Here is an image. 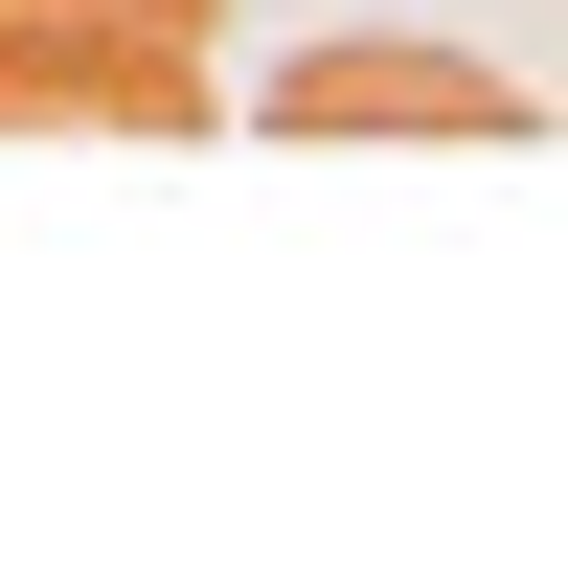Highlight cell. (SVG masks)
<instances>
[{"label":"cell","mask_w":568,"mask_h":568,"mask_svg":"<svg viewBox=\"0 0 568 568\" xmlns=\"http://www.w3.org/2000/svg\"><path fill=\"white\" fill-rule=\"evenodd\" d=\"M0 136H205V23H0Z\"/></svg>","instance_id":"6da1fadb"},{"label":"cell","mask_w":568,"mask_h":568,"mask_svg":"<svg viewBox=\"0 0 568 568\" xmlns=\"http://www.w3.org/2000/svg\"><path fill=\"white\" fill-rule=\"evenodd\" d=\"M0 23H227V0H0Z\"/></svg>","instance_id":"3957f363"},{"label":"cell","mask_w":568,"mask_h":568,"mask_svg":"<svg viewBox=\"0 0 568 568\" xmlns=\"http://www.w3.org/2000/svg\"><path fill=\"white\" fill-rule=\"evenodd\" d=\"M273 136H500V160H524L546 91L478 69V45H296V69H273Z\"/></svg>","instance_id":"7a4b0ae2"}]
</instances>
